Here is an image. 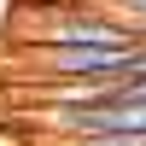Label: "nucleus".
Here are the masks:
<instances>
[{"mask_svg": "<svg viewBox=\"0 0 146 146\" xmlns=\"http://www.w3.org/2000/svg\"><path fill=\"white\" fill-rule=\"evenodd\" d=\"M105 12H111V18L123 23L135 41H146V0H135V6H105Z\"/></svg>", "mask_w": 146, "mask_h": 146, "instance_id": "f03ea898", "label": "nucleus"}, {"mask_svg": "<svg viewBox=\"0 0 146 146\" xmlns=\"http://www.w3.org/2000/svg\"><path fill=\"white\" fill-rule=\"evenodd\" d=\"M35 70L47 82H123L129 53H58V47H35Z\"/></svg>", "mask_w": 146, "mask_h": 146, "instance_id": "f257e3e1", "label": "nucleus"}, {"mask_svg": "<svg viewBox=\"0 0 146 146\" xmlns=\"http://www.w3.org/2000/svg\"><path fill=\"white\" fill-rule=\"evenodd\" d=\"M123 82H146V41L129 53V70H123Z\"/></svg>", "mask_w": 146, "mask_h": 146, "instance_id": "7ed1b4c3", "label": "nucleus"}, {"mask_svg": "<svg viewBox=\"0 0 146 146\" xmlns=\"http://www.w3.org/2000/svg\"><path fill=\"white\" fill-rule=\"evenodd\" d=\"M76 146H146L140 135H111V140H76Z\"/></svg>", "mask_w": 146, "mask_h": 146, "instance_id": "20e7f679", "label": "nucleus"}]
</instances>
